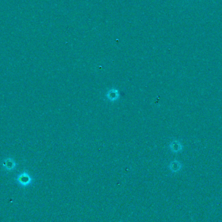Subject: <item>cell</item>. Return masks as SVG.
<instances>
[{
	"mask_svg": "<svg viewBox=\"0 0 222 222\" xmlns=\"http://www.w3.org/2000/svg\"><path fill=\"white\" fill-rule=\"evenodd\" d=\"M172 169H174V171H177L181 168V164L177 161H174V162H172Z\"/></svg>",
	"mask_w": 222,
	"mask_h": 222,
	"instance_id": "5",
	"label": "cell"
},
{
	"mask_svg": "<svg viewBox=\"0 0 222 222\" xmlns=\"http://www.w3.org/2000/svg\"><path fill=\"white\" fill-rule=\"evenodd\" d=\"M106 97L110 101V102H115L118 100L120 97V93L118 90L116 88L111 89L106 94Z\"/></svg>",
	"mask_w": 222,
	"mask_h": 222,
	"instance_id": "3",
	"label": "cell"
},
{
	"mask_svg": "<svg viewBox=\"0 0 222 222\" xmlns=\"http://www.w3.org/2000/svg\"><path fill=\"white\" fill-rule=\"evenodd\" d=\"M183 148L182 144H181V142H179V141H174L172 142V144H170V149H171L172 151L175 152V153H178L180 151H181V149Z\"/></svg>",
	"mask_w": 222,
	"mask_h": 222,
	"instance_id": "4",
	"label": "cell"
},
{
	"mask_svg": "<svg viewBox=\"0 0 222 222\" xmlns=\"http://www.w3.org/2000/svg\"><path fill=\"white\" fill-rule=\"evenodd\" d=\"M18 166V163L13 157H7L4 159L2 162V167L7 172H13L15 170Z\"/></svg>",
	"mask_w": 222,
	"mask_h": 222,
	"instance_id": "2",
	"label": "cell"
},
{
	"mask_svg": "<svg viewBox=\"0 0 222 222\" xmlns=\"http://www.w3.org/2000/svg\"><path fill=\"white\" fill-rule=\"evenodd\" d=\"M16 181L20 186L22 187H27L33 183V179L28 172L24 171L20 173L17 175Z\"/></svg>",
	"mask_w": 222,
	"mask_h": 222,
	"instance_id": "1",
	"label": "cell"
}]
</instances>
